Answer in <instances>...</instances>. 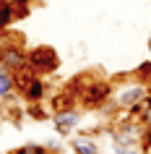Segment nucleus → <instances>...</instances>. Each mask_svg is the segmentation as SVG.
Listing matches in <instances>:
<instances>
[{
    "label": "nucleus",
    "mask_w": 151,
    "mask_h": 154,
    "mask_svg": "<svg viewBox=\"0 0 151 154\" xmlns=\"http://www.w3.org/2000/svg\"><path fill=\"white\" fill-rule=\"evenodd\" d=\"M141 125H143V128H151V107H143V115H141Z\"/></svg>",
    "instance_id": "16"
},
{
    "label": "nucleus",
    "mask_w": 151,
    "mask_h": 154,
    "mask_svg": "<svg viewBox=\"0 0 151 154\" xmlns=\"http://www.w3.org/2000/svg\"><path fill=\"white\" fill-rule=\"evenodd\" d=\"M149 94V86L141 81H135L133 86H128V89H122L117 94V97H112V102H115V107H120V110H128V107L138 105V102H143V97Z\"/></svg>",
    "instance_id": "5"
},
{
    "label": "nucleus",
    "mask_w": 151,
    "mask_h": 154,
    "mask_svg": "<svg viewBox=\"0 0 151 154\" xmlns=\"http://www.w3.org/2000/svg\"><path fill=\"white\" fill-rule=\"evenodd\" d=\"M68 146H71V152H73V154H99V141H96L91 133L73 136Z\"/></svg>",
    "instance_id": "6"
},
{
    "label": "nucleus",
    "mask_w": 151,
    "mask_h": 154,
    "mask_svg": "<svg viewBox=\"0 0 151 154\" xmlns=\"http://www.w3.org/2000/svg\"><path fill=\"white\" fill-rule=\"evenodd\" d=\"M50 120H52V125H55V131L60 136H71L73 131L78 128V123H81V110L76 105L65 107V110H55Z\"/></svg>",
    "instance_id": "4"
},
{
    "label": "nucleus",
    "mask_w": 151,
    "mask_h": 154,
    "mask_svg": "<svg viewBox=\"0 0 151 154\" xmlns=\"http://www.w3.org/2000/svg\"><path fill=\"white\" fill-rule=\"evenodd\" d=\"M44 94H47V84L42 81L39 76H34L32 84L21 91V97H24L26 102H44Z\"/></svg>",
    "instance_id": "7"
},
{
    "label": "nucleus",
    "mask_w": 151,
    "mask_h": 154,
    "mask_svg": "<svg viewBox=\"0 0 151 154\" xmlns=\"http://www.w3.org/2000/svg\"><path fill=\"white\" fill-rule=\"evenodd\" d=\"M81 105L89 110H102L107 102H112V84L107 79H91V76H81Z\"/></svg>",
    "instance_id": "1"
},
{
    "label": "nucleus",
    "mask_w": 151,
    "mask_h": 154,
    "mask_svg": "<svg viewBox=\"0 0 151 154\" xmlns=\"http://www.w3.org/2000/svg\"><path fill=\"white\" fill-rule=\"evenodd\" d=\"M26 112H29V118H39V120L47 118V112L42 110V102H29V110Z\"/></svg>",
    "instance_id": "14"
},
{
    "label": "nucleus",
    "mask_w": 151,
    "mask_h": 154,
    "mask_svg": "<svg viewBox=\"0 0 151 154\" xmlns=\"http://www.w3.org/2000/svg\"><path fill=\"white\" fill-rule=\"evenodd\" d=\"M0 55H3V42H0Z\"/></svg>",
    "instance_id": "17"
},
{
    "label": "nucleus",
    "mask_w": 151,
    "mask_h": 154,
    "mask_svg": "<svg viewBox=\"0 0 151 154\" xmlns=\"http://www.w3.org/2000/svg\"><path fill=\"white\" fill-rule=\"evenodd\" d=\"M34 76H39V73H34L32 68H29V65H26V68H21V71H16V73H13V81H16V91H24L26 86L32 84V79H34Z\"/></svg>",
    "instance_id": "10"
},
{
    "label": "nucleus",
    "mask_w": 151,
    "mask_h": 154,
    "mask_svg": "<svg viewBox=\"0 0 151 154\" xmlns=\"http://www.w3.org/2000/svg\"><path fill=\"white\" fill-rule=\"evenodd\" d=\"M149 91H151V81H149Z\"/></svg>",
    "instance_id": "19"
},
{
    "label": "nucleus",
    "mask_w": 151,
    "mask_h": 154,
    "mask_svg": "<svg viewBox=\"0 0 151 154\" xmlns=\"http://www.w3.org/2000/svg\"><path fill=\"white\" fill-rule=\"evenodd\" d=\"M26 52L29 50L24 47V42L18 37L16 42H3V55H0V65L5 68V71L16 73L21 68H26Z\"/></svg>",
    "instance_id": "3"
},
{
    "label": "nucleus",
    "mask_w": 151,
    "mask_h": 154,
    "mask_svg": "<svg viewBox=\"0 0 151 154\" xmlns=\"http://www.w3.org/2000/svg\"><path fill=\"white\" fill-rule=\"evenodd\" d=\"M11 94H16V81H13V73L5 71L0 65V102H5Z\"/></svg>",
    "instance_id": "9"
},
{
    "label": "nucleus",
    "mask_w": 151,
    "mask_h": 154,
    "mask_svg": "<svg viewBox=\"0 0 151 154\" xmlns=\"http://www.w3.org/2000/svg\"><path fill=\"white\" fill-rule=\"evenodd\" d=\"M32 5H34V0H13V8H16V18L18 21L32 13Z\"/></svg>",
    "instance_id": "13"
},
{
    "label": "nucleus",
    "mask_w": 151,
    "mask_h": 154,
    "mask_svg": "<svg viewBox=\"0 0 151 154\" xmlns=\"http://www.w3.org/2000/svg\"><path fill=\"white\" fill-rule=\"evenodd\" d=\"M149 52H151V42H149Z\"/></svg>",
    "instance_id": "18"
},
{
    "label": "nucleus",
    "mask_w": 151,
    "mask_h": 154,
    "mask_svg": "<svg viewBox=\"0 0 151 154\" xmlns=\"http://www.w3.org/2000/svg\"><path fill=\"white\" fill-rule=\"evenodd\" d=\"M73 99H76V94L63 91V94H55V97H52L50 107H52V112H55V110H65V107H73Z\"/></svg>",
    "instance_id": "12"
},
{
    "label": "nucleus",
    "mask_w": 151,
    "mask_h": 154,
    "mask_svg": "<svg viewBox=\"0 0 151 154\" xmlns=\"http://www.w3.org/2000/svg\"><path fill=\"white\" fill-rule=\"evenodd\" d=\"M37 152H39V144H24L18 149H13V154H37Z\"/></svg>",
    "instance_id": "15"
},
{
    "label": "nucleus",
    "mask_w": 151,
    "mask_h": 154,
    "mask_svg": "<svg viewBox=\"0 0 151 154\" xmlns=\"http://www.w3.org/2000/svg\"><path fill=\"white\" fill-rule=\"evenodd\" d=\"M16 18V8H13V0H0V32H8L13 26Z\"/></svg>",
    "instance_id": "8"
},
{
    "label": "nucleus",
    "mask_w": 151,
    "mask_h": 154,
    "mask_svg": "<svg viewBox=\"0 0 151 154\" xmlns=\"http://www.w3.org/2000/svg\"><path fill=\"white\" fill-rule=\"evenodd\" d=\"M26 65L34 73H55L60 68V55L50 45H34L26 52Z\"/></svg>",
    "instance_id": "2"
},
{
    "label": "nucleus",
    "mask_w": 151,
    "mask_h": 154,
    "mask_svg": "<svg viewBox=\"0 0 151 154\" xmlns=\"http://www.w3.org/2000/svg\"><path fill=\"white\" fill-rule=\"evenodd\" d=\"M133 79L149 86V81H151V57H149V60H143V63H138V68L133 71Z\"/></svg>",
    "instance_id": "11"
}]
</instances>
